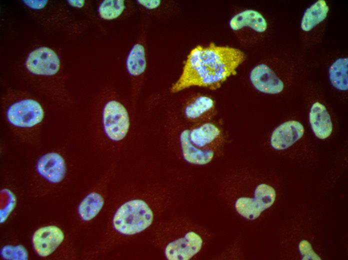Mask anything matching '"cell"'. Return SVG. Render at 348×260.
Returning a JSON list of instances; mask_svg holds the SVG:
<instances>
[{"instance_id":"obj_1","label":"cell","mask_w":348,"mask_h":260,"mask_svg":"<svg viewBox=\"0 0 348 260\" xmlns=\"http://www.w3.org/2000/svg\"><path fill=\"white\" fill-rule=\"evenodd\" d=\"M245 55L240 50L213 43L193 48L188 56L182 73L173 84L172 92L198 86L216 89L244 61Z\"/></svg>"},{"instance_id":"obj_2","label":"cell","mask_w":348,"mask_h":260,"mask_svg":"<svg viewBox=\"0 0 348 260\" xmlns=\"http://www.w3.org/2000/svg\"><path fill=\"white\" fill-rule=\"evenodd\" d=\"M153 213L147 204L134 200L122 205L115 213L113 226L116 231L126 235L139 233L152 223Z\"/></svg>"},{"instance_id":"obj_3","label":"cell","mask_w":348,"mask_h":260,"mask_svg":"<svg viewBox=\"0 0 348 260\" xmlns=\"http://www.w3.org/2000/svg\"><path fill=\"white\" fill-rule=\"evenodd\" d=\"M102 123L107 136L113 141H120L126 135L130 119L126 108L116 100L108 102L104 108Z\"/></svg>"},{"instance_id":"obj_4","label":"cell","mask_w":348,"mask_h":260,"mask_svg":"<svg viewBox=\"0 0 348 260\" xmlns=\"http://www.w3.org/2000/svg\"><path fill=\"white\" fill-rule=\"evenodd\" d=\"M274 189L266 184L258 185L254 192V198H240L237 200L235 208L244 218L249 220L258 218L261 212L270 208L276 199Z\"/></svg>"},{"instance_id":"obj_5","label":"cell","mask_w":348,"mask_h":260,"mask_svg":"<svg viewBox=\"0 0 348 260\" xmlns=\"http://www.w3.org/2000/svg\"><path fill=\"white\" fill-rule=\"evenodd\" d=\"M44 112L36 100L26 99L12 104L8 109L6 118L12 126L19 128H32L42 120Z\"/></svg>"},{"instance_id":"obj_6","label":"cell","mask_w":348,"mask_h":260,"mask_svg":"<svg viewBox=\"0 0 348 260\" xmlns=\"http://www.w3.org/2000/svg\"><path fill=\"white\" fill-rule=\"evenodd\" d=\"M26 67L36 74L52 76L60 67V59L54 51L47 47H41L32 52L26 62Z\"/></svg>"},{"instance_id":"obj_7","label":"cell","mask_w":348,"mask_h":260,"mask_svg":"<svg viewBox=\"0 0 348 260\" xmlns=\"http://www.w3.org/2000/svg\"><path fill=\"white\" fill-rule=\"evenodd\" d=\"M64 235L56 226H48L38 229L32 238L34 248L41 257L51 254L62 243Z\"/></svg>"},{"instance_id":"obj_8","label":"cell","mask_w":348,"mask_h":260,"mask_svg":"<svg viewBox=\"0 0 348 260\" xmlns=\"http://www.w3.org/2000/svg\"><path fill=\"white\" fill-rule=\"evenodd\" d=\"M202 244L200 236L190 232L184 238L168 244L165 250L166 256L170 260H188L200 250Z\"/></svg>"},{"instance_id":"obj_9","label":"cell","mask_w":348,"mask_h":260,"mask_svg":"<svg viewBox=\"0 0 348 260\" xmlns=\"http://www.w3.org/2000/svg\"><path fill=\"white\" fill-rule=\"evenodd\" d=\"M250 78L254 87L260 92L277 94L284 90L282 80L265 64H260L254 67L250 72Z\"/></svg>"},{"instance_id":"obj_10","label":"cell","mask_w":348,"mask_h":260,"mask_svg":"<svg viewBox=\"0 0 348 260\" xmlns=\"http://www.w3.org/2000/svg\"><path fill=\"white\" fill-rule=\"evenodd\" d=\"M36 168L39 174L51 183L62 182L66 174V164L63 157L57 152H51L38 160Z\"/></svg>"},{"instance_id":"obj_11","label":"cell","mask_w":348,"mask_h":260,"mask_svg":"<svg viewBox=\"0 0 348 260\" xmlns=\"http://www.w3.org/2000/svg\"><path fill=\"white\" fill-rule=\"evenodd\" d=\"M304 131L302 124L298 121L284 122L273 131L270 138L271 146L277 150L288 148L302 136Z\"/></svg>"},{"instance_id":"obj_12","label":"cell","mask_w":348,"mask_h":260,"mask_svg":"<svg viewBox=\"0 0 348 260\" xmlns=\"http://www.w3.org/2000/svg\"><path fill=\"white\" fill-rule=\"evenodd\" d=\"M309 120L314 135L320 139L328 138L332 130L330 116L325 106L316 102L310 110Z\"/></svg>"},{"instance_id":"obj_13","label":"cell","mask_w":348,"mask_h":260,"mask_svg":"<svg viewBox=\"0 0 348 260\" xmlns=\"http://www.w3.org/2000/svg\"><path fill=\"white\" fill-rule=\"evenodd\" d=\"M229 25L234 31L248 27L256 32H263L268 28L267 22L263 16L252 10H246L234 15L230 20Z\"/></svg>"},{"instance_id":"obj_14","label":"cell","mask_w":348,"mask_h":260,"mask_svg":"<svg viewBox=\"0 0 348 260\" xmlns=\"http://www.w3.org/2000/svg\"><path fill=\"white\" fill-rule=\"evenodd\" d=\"M190 131L184 130L180 134V140L184 158L188 162L200 165L206 164L212 159L214 155L212 150L198 148L191 143L189 138Z\"/></svg>"},{"instance_id":"obj_15","label":"cell","mask_w":348,"mask_h":260,"mask_svg":"<svg viewBox=\"0 0 348 260\" xmlns=\"http://www.w3.org/2000/svg\"><path fill=\"white\" fill-rule=\"evenodd\" d=\"M329 8L324 0H319L305 11L300 24L302 30L308 32L327 16Z\"/></svg>"},{"instance_id":"obj_16","label":"cell","mask_w":348,"mask_h":260,"mask_svg":"<svg viewBox=\"0 0 348 260\" xmlns=\"http://www.w3.org/2000/svg\"><path fill=\"white\" fill-rule=\"evenodd\" d=\"M214 108V103L212 98L206 96H200L186 107L184 113L188 119L200 120L210 116Z\"/></svg>"},{"instance_id":"obj_17","label":"cell","mask_w":348,"mask_h":260,"mask_svg":"<svg viewBox=\"0 0 348 260\" xmlns=\"http://www.w3.org/2000/svg\"><path fill=\"white\" fill-rule=\"evenodd\" d=\"M220 130L215 125L206 123L190 131L189 138L191 142L196 146L203 147L219 138Z\"/></svg>"},{"instance_id":"obj_18","label":"cell","mask_w":348,"mask_h":260,"mask_svg":"<svg viewBox=\"0 0 348 260\" xmlns=\"http://www.w3.org/2000/svg\"><path fill=\"white\" fill-rule=\"evenodd\" d=\"M104 204V198L100 194L91 192L80 204L78 207L79 216L82 220L89 221L99 213Z\"/></svg>"},{"instance_id":"obj_19","label":"cell","mask_w":348,"mask_h":260,"mask_svg":"<svg viewBox=\"0 0 348 260\" xmlns=\"http://www.w3.org/2000/svg\"><path fill=\"white\" fill-rule=\"evenodd\" d=\"M348 58L336 60L329 68V76L332 84L340 90L348 89Z\"/></svg>"},{"instance_id":"obj_20","label":"cell","mask_w":348,"mask_h":260,"mask_svg":"<svg viewBox=\"0 0 348 260\" xmlns=\"http://www.w3.org/2000/svg\"><path fill=\"white\" fill-rule=\"evenodd\" d=\"M126 69L132 76H138L146 70V61L145 49L141 44H136L130 50L126 61Z\"/></svg>"},{"instance_id":"obj_21","label":"cell","mask_w":348,"mask_h":260,"mask_svg":"<svg viewBox=\"0 0 348 260\" xmlns=\"http://www.w3.org/2000/svg\"><path fill=\"white\" fill-rule=\"evenodd\" d=\"M125 8L124 0H106L100 4L98 12L102 18L111 20L120 16Z\"/></svg>"},{"instance_id":"obj_22","label":"cell","mask_w":348,"mask_h":260,"mask_svg":"<svg viewBox=\"0 0 348 260\" xmlns=\"http://www.w3.org/2000/svg\"><path fill=\"white\" fill-rule=\"evenodd\" d=\"M16 198L14 193L8 189H4L0 192V222H4L7 219L16 204Z\"/></svg>"},{"instance_id":"obj_23","label":"cell","mask_w":348,"mask_h":260,"mask_svg":"<svg viewBox=\"0 0 348 260\" xmlns=\"http://www.w3.org/2000/svg\"><path fill=\"white\" fill-rule=\"evenodd\" d=\"M2 256L8 260H26L28 258L26 250L22 246H6L1 251Z\"/></svg>"},{"instance_id":"obj_24","label":"cell","mask_w":348,"mask_h":260,"mask_svg":"<svg viewBox=\"0 0 348 260\" xmlns=\"http://www.w3.org/2000/svg\"><path fill=\"white\" fill-rule=\"evenodd\" d=\"M299 248L303 256L302 260H321L313 250L310 244L306 240L302 241Z\"/></svg>"},{"instance_id":"obj_25","label":"cell","mask_w":348,"mask_h":260,"mask_svg":"<svg viewBox=\"0 0 348 260\" xmlns=\"http://www.w3.org/2000/svg\"><path fill=\"white\" fill-rule=\"evenodd\" d=\"M28 6L33 9H40L45 6L48 0H22Z\"/></svg>"},{"instance_id":"obj_26","label":"cell","mask_w":348,"mask_h":260,"mask_svg":"<svg viewBox=\"0 0 348 260\" xmlns=\"http://www.w3.org/2000/svg\"><path fill=\"white\" fill-rule=\"evenodd\" d=\"M138 2L150 10H152L158 8L160 4V0H139Z\"/></svg>"},{"instance_id":"obj_27","label":"cell","mask_w":348,"mask_h":260,"mask_svg":"<svg viewBox=\"0 0 348 260\" xmlns=\"http://www.w3.org/2000/svg\"><path fill=\"white\" fill-rule=\"evenodd\" d=\"M68 2L71 6L76 8H82L84 4V0H70Z\"/></svg>"}]
</instances>
